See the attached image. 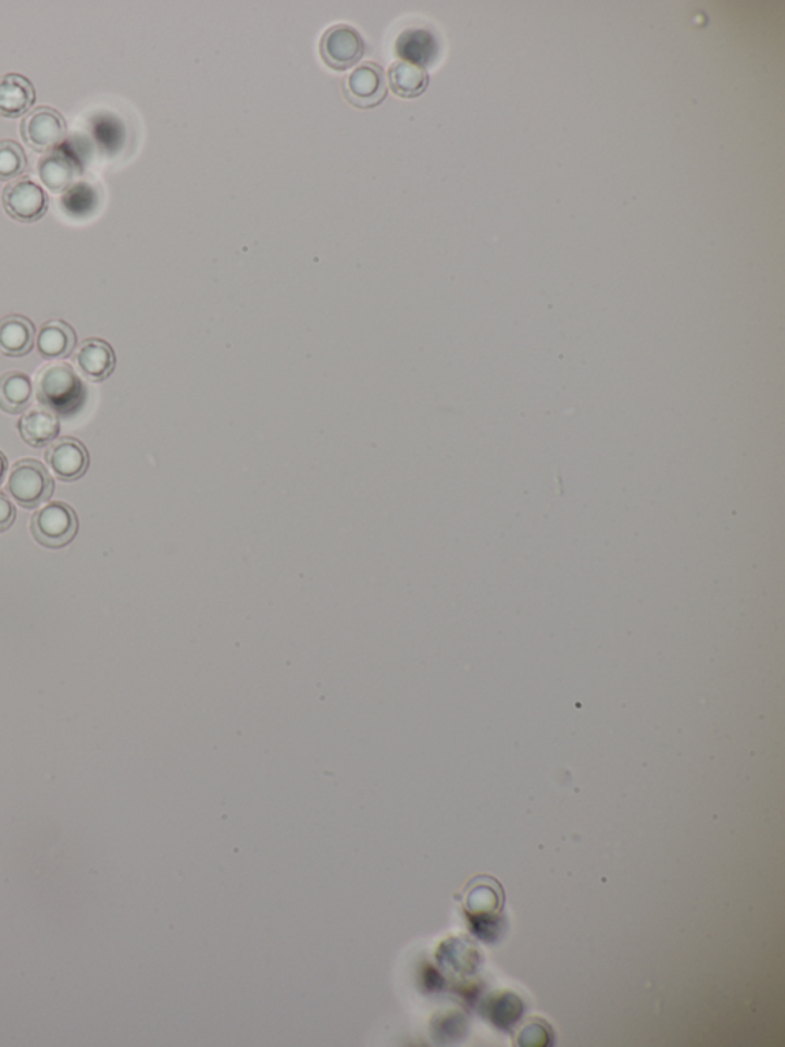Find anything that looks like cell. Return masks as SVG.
Listing matches in <instances>:
<instances>
[{
  "label": "cell",
  "instance_id": "1",
  "mask_svg": "<svg viewBox=\"0 0 785 1047\" xmlns=\"http://www.w3.org/2000/svg\"><path fill=\"white\" fill-rule=\"evenodd\" d=\"M36 395L52 414L68 417L84 406V381L68 362H50L36 373Z\"/></svg>",
  "mask_w": 785,
  "mask_h": 1047
},
{
  "label": "cell",
  "instance_id": "2",
  "mask_svg": "<svg viewBox=\"0 0 785 1047\" xmlns=\"http://www.w3.org/2000/svg\"><path fill=\"white\" fill-rule=\"evenodd\" d=\"M7 492L18 506L32 510L51 498L54 480L42 463L25 458L14 464L11 469Z\"/></svg>",
  "mask_w": 785,
  "mask_h": 1047
},
{
  "label": "cell",
  "instance_id": "3",
  "mask_svg": "<svg viewBox=\"0 0 785 1047\" xmlns=\"http://www.w3.org/2000/svg\"><path fill=\"white\" fill-rule=\"evenodd\" d=\"M29 530L33 538L43 547H66L77 537V514L70 504L52 501L32 516Z\"/></svg>",
  "mask_w": 785,
  "mask_h": 1047
},
{
  "label": "cell",
  "instance_id": "4",
  "mask_svg": "<svg viewBox=\"0 0 785 1047\" xmlns=\"http://www.w3.org/2000/svg\"><path fill=\"white\" fill-rule=\"evenodd\" d=\"M66 125L62 112L51 107H37L22 119L21 137L35 152H51L65 140Z\"/></svg>",
  "mask_w": 785,
  "mask_h": 1047
},
{
  "label": "cell",
  "instance_id": "5",
  "mask_svg": "<svg viewBox=\"0 0 785 1047\" xmlns=\"http://www.w3.org/2000/svg\"><path fill=\"white\" fill-rule=\"evenodd\" d=\"M387 78L383 66L364 62L342 78V95L358 110L379 107L387 97Z\"/></svg>",
  "mask_w": 785,
  "mask_h": 1047
},
{
  "label": "cell",
  "instance_id": "6",
  "mask_svg": "<svg viewBox=\"0 0 785 1047\" xmlns=\"http://www.w3.org/2000/svg\"><path fill=\"white\" fill-rule=\"evenodd\" d=\"M2 207L16 222L35 223L47 214L48 196L32 177H18L3 188Z\"/></svg>",
  "mask_w": 785,
  "mask_h": 1047
},
{
  "label": "cell",
  "instance_id": "7",
  "mask_svg": "<svg viewBox=\"0 0 785 1047\" xmlns=\"http://www.w3.org/2000/svg\"><path fill=\"white\" fill-rule=\"evenodd\" d=\"M320 54L328 69L346 71L364 58L365 42L353 26L334 25L321 36Z\"/></svg>",
  "mask_w": 785,
  "mask_h": 1047
},
{
  "label": "cell",
  "instance_id": "8",
  "mask_svg": "<svg viewBox=\"0 0 785 1047\" xmlns=\"http://www.w3.org/2000/svg\"><path fill=\"white\" fill-rule=\"evenodd\" d=\"M52 473L63 482L80 480L89 469V454L82 441L63 436L52 441L45 452Z\"/></svg>",
  "mask_w": 785,
  "mask_h": 1047
},
{
  "label": "cell",
  "instance_id": "9",
  "mask_svg": "<svg viewBox=\"0 0 785 1047\" xmlns=\"http://www.w3.org/2000/svg\"><path fill=\"white\" fill-rule=\"evenodd\" d=\"M74 365L86 380L100 383L112 375L117 357L110 343L102 338H88L77 347Z\"/></svg>",
  "mask_w": 785,
  "mask_h": 1047
},
{
  "label": "cell",
  "instance_id": "10",
  "mask_svg": "<svg viewBox=\"0 0 785 1047\" xmlns=\"http://www.w3.org/2000/svg\"><path fill=\"white\" fill-rule=\"evenodd\" d=\"M37 174L51 193L60 194L70 188L80 177V164L73 156L54 149L47 152L37 163Z\"/></svg>",
  "mask_w": 785,
  "mask_h": 1047
},
{
  "label": "cell",
  "instance_id": "11",
  "mask_svg": "<svg viewBox=\"0 0 785 1047\" xmlns=\"http://www.w3.org/2000/svg\"><path fill=\"white\" fill-rule=\"evenodd\" d=\"M36 102V89L28 77L10 73L0 77V115L18 119L32 110Z\"/></svg>",
  "mask_w": 785,
  "mask_h": 1047
},
{
  "label": "cell",
  "instance_id": "12",
  "mask_svg": "<svg viewBox=\"0 0 785 1047\" xmlns=\"http://www.w3.org/2000/svg\"><path fill=\"white\" fill-rule=\"evenodd\" d=\"M36 343V328L25 316L11 313L0 320V353L10 358L25 357Z\"/></svg>",
  "mask_w": 785,
  "mask_h": 1047
},
{
  "label": "cell",
  "instance_id": "13",
  "mask_svg": "<svg viewBox=\"0 0 785 1047\" xmlns=\"http://www.w3.org/2000/svg\"><path fill=\"white\" fill-rule=\"evenodd\" d=\"M18 433L28 446H50L60 433V421L47 407H32L18 420Z\"/></svg>",
  "mask_w": 785,
  "mask_h": 1047
},
{
  "label": "cell",
  "instance_id": "14",
  "mask_svg": "<svg viewBox=\"0 0 785 1047\" xmlns=\"http://www.w3.org/2000/svg\"><path fill=\"white\" fill-rule=\"evenodd\" d=\"M76 343V331L71 324L63 320H51L39 329L37 353L45 360H63L73 354Z\"/></svg>",
  "mask_w": 785,
  "mask_h": 1047
},
{
  "label": "cell",
  "instance_id": "15",
  "mask_svg": "<svg viewBox=\"0 0 785 1047\" xmlns=\"http://www.w3.org/2000/svg\"><path fill=\"white\" fill-rule=\"evenodd\" d=\"M391 91L402 99H416L427 91L429 76L424 66L410 61H398L388 69Z\"/></svg>",
  "mask_w": 785,
  "mask_h": 1047
},
{
  "label": "cell",
  "instance_id": "16",
  "mask_svg": "<svg viewBox=\"0 0 785 1047\" xmlns=\"http://www.w3.org/2000/svg\"><path fill=\"white\" fill-rule=\"evenodd\" d=\"M32 378L22 370H9L0 375V410L17 415L25 412L33 399Z\"/></svg>",
  "mask_w": 785,
  "mask_h": 1047
},
{
  "label": "cell",
  "instance_id": "17",
  "mask_svg": "<svg viewBox=\"0 0 785 1047\" xmlns=\"http://www.w3.org/2000/svg\"><path fill=\"white\" fill-rule=\"evenodd\" d=\"M28 168L25 149L17 141L0 140V182L16 181Z\"/></svg>",
  "mask_w": 785,
  "mask_h": 1047
},
{
  "label": "cell",
  "instance_id": "18",
  "mask_svg": "<svg viewBox=\"0 0 785 1047\" xmlns=\"http://www.w3.org/2000/svg\"><path fill=\"white\" fill-rule=\"evenodd\" d=\"M16 507L5 493L0 492V533L7 532L16 521Z\"/></svg>",
  "mask_w": 785,
  "mask_h": 1047
},
{
  "label": "cell",
  "instance_id": "19",
  "mask_svg": "<svg viewBox=\"0 0 785 1047\" xmlns=\"http://www.w3.org/2000/svg\"><path fill=\"white\" fill-rule=\"evenodd\" d=\"M7 472H9V458L0 451V484L5 480Z\"/></svg>",
  "mask_w": 785,
  "mask_h": 1047
}]
</instances>
